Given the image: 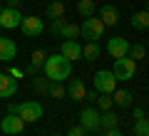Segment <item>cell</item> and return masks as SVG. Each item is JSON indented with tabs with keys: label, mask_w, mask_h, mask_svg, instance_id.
<instances>
[{
	"label": "cell",
	"mask_w": 149,
	"mask_h": 136,
	"mask_svg": "<svg viewBox=\"0 0 149 136\" xmlns=\"http://www.w3.org/2000/svg\"><path fill=\"white\" fill-rule=\"evenodd\" d=\"M42 69H45V77H47L50 82H65V79H70V74H72V62L65 59L62 55H50V57L45 59Z\"/></svg>",
	"instance_id": "6da1fadb"
},
{
	"label": "cell",
	"mask_w": 149,
	"mask_h": 136,
	"mask_svg": "<svg viewBox=\"0 0 149 136\" xmlns=\"http://www.w3.org/2000/svg\"><path fill=\"white\" fill-rule=\"evenodd\" d=\"M112 74H114V79H117V82H127V79H132L134 74H137V59H132L129 55H127V57L114 59Z\"/></svg>",
	"instance_id": "7a4b0ae2"
},
{
	"label": "cell",
	"mask_w": 149,
	"mask_h": 136,
	"mask_svg": "<svg viewBox=\"0 0 149 136\" xmlns=\"http://www.w3.org/2000/svg\"><path fill=\"white\" fill-rule=\"evenodd\" d=\"M17 116H20L25 124H32V121H37V119H42V114H45V109H42V104L40 101H35V99H30V101H22V104H17Z\"/></svg>",
	"instance_id": "3957f363"
},
{
	"label": "cell",
	"mask_w": 149,
	"mask_h": 136,
	"mask_svg": "<svg viewBox=\"0 0 149 136\" xmlns=\"http://www.w3.org/2000/svg\"><path fill=\"white\" fill-rule=\"evenodd\" d=\"M80 35H85V40L90 42H97L102 40V35H104V22L100 20V17H85V22L80 25Z\"/></svg>",
	"instance_id": "277c9868"
},
{
	"label": "cell",
	"mask_w": 149,
	"mask_h": 136,
	"mask_svg": "<svg viewBox=\"0 0 149 136\" xmlns=\"http://www.w3.org/2000/svg\"><path fill=\"white\" fill-rule=\"evenodd\" d=\"M114 89H117V79H114L112 69H100V72L95 74V92H100V94H112Z\"/></svg>",
	"instance_id": "5b68a950"
},
{
	"label": "cell",
	"mask_w": 149,
	"mask_h": 136,
	"mask_svg": "<svg viewBox=\"0 0 149 136\" xmlns=\"http://www.w3.org/2000/svg\"><path fill=\"white\" fill-rule=\"evenodd\" d=\"M0 131H3V134H8V136H17V134H22V131H25V121H22L17 114L8 111V114L0 119Z\"/></svg>",
	"instance_id": "8992f818"
},
{
	"label": "cell",
	"mask_w": 149,
	"mask_h": 136,
	"mask_svg": "<svg viewBox=\"0 0 149 136\" xmlns=\"http://www.w3.org/2000/svg\"><path fill=\"white\" fill-rule=\"evenodd\" d=\"M129 47H132V42L127 37H109L104 50H107V55L112 59H119V57H127L129 55Z\"/></svg>",
	"instance_id": "52a82bcc"
},
{
	"label": "cell",
	"mask_w": 149,
	"mask_h": 136,
	"mask_svg": "<svg viewBox=\"0 0 149 136\" xmlns=\"http://www.w3.org/2000/svg\"><path fill=\"white\" fill-rule=\"evenodd\" d=\"M17 30H22V35H27V37H40L45 32V22H42V17H37V15H27V17H22Z\"/></svg>",
	"instance_id": "ba28073f"
},
{
	"label": "cell",
	"mask_w": 149,
	"mask_h": 136,
	"mask_svg": "<svg viewBox=\"0 0 149 136\" xmlns=\"http://www.w3.org/2000/svg\"><path fill=\"white\" fill-rule=\"evenodd\" d=\"M80 126H82L85 131H97V129H102V126H100V111L92 109V106H85V109L80 111Z\"/></svg>",
	"instance_id": "9c48e42d"
},
{
	"label": "cell",
	"mask_w": 149,
	"mask_h": 136,
	"mask_svg": "<svg viewBox=\"0 0 149 136\" xmlns=\"http://www.w3.org/2000/svg\"><path fill=\"white\" fill-rule=\"evenodd\" d=\"M20 22H22V12L17 8H3V12H0V27L15 30V27H20Z\"/></svg>",
	"instance_id": "30bf717a"
},
{
	"label": "cell",
	"mask_w": 149,
	"mask_h": 136,
	"mask_svg": "<svg viewBox=\"0 0 149 136\" xmlns=\"http://www.w3.org/2000/svg\"><path fill=\"white\" fill-rule=\"evenodd\" d=\"M60 55L70 62H77L82 59V45L77 40H62V47H60Z\"/></svg>",
	"instance_id": "8fae6325"
},
{
	"label": "cell",
	"mask_w": 149,
	"mask_h": 136,
	"mask_svg": "<svg viewBox=\"0 0 149 136\" xmlns=\"http://www.w3.org/2000/svg\"><path fill=\"white\" fill-rule=\"evenodd\" d=\"M17 92V79L8 72H0V99H10Z\"/></svg>",
	"instance_id": "7c38bea8"
},
{
	"label": "cell",
	"mask_w": 149,
	"mask_h": 136,
	"mask_svg": "<svg viewBox=\"0 0 149 136\" xmlns=\"http://www.w3.org/2000/svg\"><path fill=\"white\" fill-rule=\"evenodd\" d=\"M17 55V45L10 37H0V62H10Z\"/></svg>",
	"instance_id": "4fadbf2b"
},
{
	"label": "cell",
	"mask_w": 149,
	"mask_h": 136,
	"mask_svg": "<svg viewBox=\"0 0 149 136\" xmlns=\"http://www.w3.org/2000/svg\"><path fill=\"white\" fill-rule=\"evenodd\" d=\"M67 97L72 101H82L87 97V87H85V82L82 79H72V82L67 84Z\"/></svg>",
	"instance_id": "5bb4252c"
},
{
	"label": "cell",
	"mask_w": 149,
	"mask_h": 136,
	"mask_svg": "<svg viewBox=\"0 0 149 136\" xmlns=\"http://www.w3.org/2000/svg\"><path fill=\"white\" fill-rule=\"evenodd\" d=\"M100 20L104 22V27L117 25V22H119V10L114 5H107V3H104V5L100 8Z\"/></svg>",
	"instance_id": "9a60e30c"
},
{
	"label": "cell",
	"mask_w": 149,
	"mask_h": 136,
	"mask_svg": "<svg viewBox=\"0 0 149 136\" xmlns=\"http://www.w3.org/2000/svg\"><path fill=\"white\" fill-rule=\"evenodd\" d=\"M100 55H102L100 42H87L85 47H82V59H85V62H95Z\"/></svg>",
	"instance_id": "2e32d148"
},
{
	"label": "cell",
	"mask_w": 149,
	"mask_h": 136,
	"mask_svg": "<svg viewBox=\"0 0 149 136\" xmlns=\"http://www.w3.org/2000/svg\"><path fill=\"white\" fill-rule=\"evenodd\" d=\"M112 101L117 106H132V92H127V89H114L112 92Z\"/></svg>",
	"instance_id": "e0dca14e"
},
{
	"label": "cell",
	"mask_w": 149,
	"mask_h": 136,
	"mask_svg": "<svg viewBox=\"0 0 149 136\" xmlns=\"http://www.w3.org/2000/svg\"><path fill=\"white\" fill-rule=\"evenodd\" d=\"M129 22H132L134 30H147V27H149V10H139V12H134Z\"/></svg>",
	"instance_id": "ac0fdd59"
},
{
	"label": "cell",
	"mask_w": 149,
	"mask_h": 136,
	"mask_svg": "<svg viewBox=\"0 0 149 136\" xmlns=\"http://www.w3.org/2000/svg\"><path fill=\"white\" fill-rule=\"evenodd\" d=\"M117 124H119V116L114 114L112 109H107V111L100 114V126H102V129H114Z\"/></svg>",
	"instance_id": "d6986e66"
},
{
	"label": "cell",
	"mask_w": 149,
	"mask_h": 136,
	"mask_svg": "<svg viewBox=\"0 0 149 136\" xmlns=\"http://www.w3.org/2000/svg\"><path fill=\"white\" fill-rule=\"evenodd\" d=\"M47 17H50V20L65 17V3H62V0H52V3L47 5Z\"/></svg>",
	"instance_id": "ffe728a7"
},
{
	"label": "cell",
	"mask_w": 149,
	"mask_h": 136,
	"mask_svg": "<svg viewBox=\"0 0 149 136\" xmlns=\"http://www.w3.org/2000/svg\"><path fill=\"white\" fill-rule=\"evenodd\" d=\"M77 12L82 17H92L95 15V0H77Z\"/></svg>",
	"instance_id": "44dd1931"
},
{
	"label": "cell",
	"mask_w": 149,
	"mask_h": 136,
	"mask_svg": "<svg viewBox=\"0 0 149 136\" xmlns=\"http://www.w3.org/2000/svg\"><path fill=\"white\" fill-rule=\"evenodd\" d=\"M60 37H65V40H77V37H80V25H74V22H65Z\"/></svg>",
	"instance_id": "7402d4cb"
},
{
	"label": "cell",
	"mask_w": 149,
	"mask_h": 136,
	"mask_svg": "<svg viewBox=\"0 0 149 136\" xmlns=\"http://www.w3.org/2000/svg\"><path fill=\"white\" fill-rule=\"evenodd\" d=\"M47 94L52 97V99H65V97H67V89L62 87V82H52L50 89H47Z\"/></svg>",
	"instance_id": "603a6c76"
},
{
	"label": "cell",
	"mask_w": 149,
	"mask_h": 136,
	"mask_svg": "<svg viewBox=\"0 0 149 136\" xmlns=\"http://www.w3.org/2000/svg\"><path fill=\"white\" fill-rule=\"evenodd\" d=\"M134 134L137 136H149V119L147 116H142V119L134 121Z\"/></svg>",
	"instance_id": "cb8c5ba5"
},
{
	"label": "cell",
	"mask_w": 149,
	"mask_h": 136,
	"mask_svg": "<svg viewBox=\"0 0 149 136\" xmlns=\"http://www.w3.org/2000/svg\"><path fill=\"white\" fill-rule=\"evenodd\" d=\"M129 57H132V59H144V57H147V47L139 45V42H134L132 47H129Z\"/></svg>",
	"instance_id": "d4e9b609"
},
{
	"label": "cell",
	"mask_w": 149,
	"mask_h": 136,
	"mask_svg": "<svg viewBox=\"0 0 149 136\" xmlns=\"http://www.w3.org/2000/svg\"><path fill=\"white\" fill-rule=\"evenodd\" d=\"M95 104L100 106L102 111H107V109H112V104H114V101H112V94H97Z\"/></svg>",
	"instance_id": "484cf974"
},
{
	"label": "cell",
	"mask_w": 149,
	"mask_h": 136,
	"mask_svg": "<svg viewBox=\"0 0 149 136\" xmlns=\"http://www.w3.org/2000/svg\"><path fill=\"white\" fill-rule=\"evenodd\" d=\"M45 59H47V57H45V52H42V50H35V52H32V57H30V67L40 69V67L45 64Z\"/></svg>",
	"instance_id": "4316f807"
},
{
	"label": "cell",
	"mask_w": 149,
	"mask_h": 136,
	"mask_svg": "<svg viewBox=\"0 0 149 136\" xmlns=\"http://www.w3.org/2000/svg\"><path fill=\"white\" fill-rule=\"evenodd\" d=\"M50 84H52V82H50V79H42V77L32 79V87H35V92H40V94H42V92H45V94H47Z\"/></svg>",
	"instance_id": "83f0119b"
},
{
	"label": "cell",
	"mask_w": 149,
	"mask_h": 136,
	"mask_svg": "<svg viewBox=\"0 0 149 136\" xmlns=\"http://www.w3.org/2000/svg\"><path fill=\"white\" fill-rule=\"evenodd\" d=\"M62 27H65V17H57V20H52V25H50V30H52L55 35H60V32H62Z\"/></svg>",
	"instance_id": "f1b7e54d"
},
{
	"label": "cell",
	"mask_w": 149,
	"mask_h": 136,
	"mask_svg": "<svg viewBox=\"0 0 149 136\" xmlns=\"http://www.w3.org/2000/svg\"><path fill=\"white\" fill-rule=\"evenodd\" d=\"M67 136H85V129H82V126H72V129L67 131Z\"/></svg>",
	"instance_id": "f546056e"
},
{
	"label": "cell",
	"mask_w": 149,
	"mask_h": 136,
	"mask_svg": "<svg viewBox=\"0 0 149 136\" xmlns=\"http://www.w3.org/2000/svg\"><path fill=\"white\" fill-rule=\"evenodd\" d=\"M104 136H124V134L117 129V126H114V129H104Z\"/></svg>",
	"instance_id": "4dcf8cb0"
},
{
	"label": "cell",
	"mask_w": 149,
	"mask_h": 136,
	"mask_svg": "<svg viewBox=\"0 0 149 136\" xmlns=\"http://www.w3.org/2000/svg\"><path fill=\"white\" fill-rule=\"evenodd\" d=\"M142 116H144V109H139V106H137V109H134V119H142Z\"/></svg>",
	"instance_id": "1f68e13d"
},
{
	"label": "cell",
	"mask_w": 149,
	"mask_h": 136,
	"mask_svg": "<svg viewBox=\"0 0 149 136\" xmlns=\"http://www.w3.org/2000/svg\"><path fill=\"white\" fill-rule=\"evenodd\" d=\"M8 3H10V8H17V5H20V0H8Z\"/></svg>",
	"instance_id": "d6a6232c"
},
{
	"label": "cell",
	"mask_w": 149,
	"mask_h": 136,
	"mask_svg": "<svg viewBox=\"0 0 149 136\" xmlns=\"http://www.w3.org/2000/svg\"><path fill=\"white\" fill-rule=\"evenodd\" d=\"M0 12H3V3H0Z\"/></svg>",
	"instance_id": "836d02e7"
},
{
	"label": "cell",
	"mask_w": 149,
	"mask_h": 136,
	"mask_svg": "<svg viewBox=\"0 0 149 136\" xmlns=\"http://www.w3.org/2000/svg\"><path fill=\"white\" fill-rule=\"evenodd\" d=\"M55 136H62V134H55Z\"/></svg>",
	"instance_id": "e575fe53"
},
{
	"label": "cell",
	"mask_w": 149,
	"mask_h": 136,
	"mask_svg": "<svg viewBox=\"0 0 149 136\" xmlns=\"http://www.w3.org/2000/svg\"><path fill=\"white\" fill-rule=\"evenodd\" d=\"M85 136H92V134H85Z\"/></svg>",
	"instance_id": "d590c367"
}]
</instances>
